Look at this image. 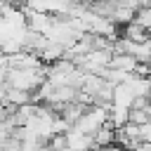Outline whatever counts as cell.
<instances>
[{
	"mask_svg": "<svg viewBox=\"0 0 151 151\" xmlns=\"http://www.w3.org/2000/svg\"><path fill=\"white\" fill-rule=\"evenodd\" d=\"M64 142L68 149H87V146H94L92 144V134L78 130L76 125H68V130L64 132Z\"/></svg>",
	"mask_w": 151,
	"mask_h": 151,
	"instance_id": "obj_1",
	"label": "cell"
},
{
	"mask_svg": "<svg viewBox=\"0 0 151 151\" xmlns=\"http://www.w3.org/2000/svg\"><path fill=\"white\" fill-rule=\"evenodd\" d=\"M123 38H127V40H134V42H139V40H144V38H149V31L144 28V26H139L134 19L132 21H127V26H125V35Z\"/></svg>",
	"mask_w": 151,
	"mask_h": 151,
	"instance_id": "obj_4",
	"label": "cell"
},
{
	"mask_svg": "<svg viewBox=\"0 0 151 151\" xmlns=\"http://www.w3.org/2000/svg\"><path fill=\"white\" fill-rule=\"evenodd\" d=\"M146 99H149V104H151V92H149V97H146Z\"/></svg>",
	"mask_w": 151,
	"mask_h": 151,
	"instance_id": "obj_7",
	"label": "cell"
},
{
	"mask_svg": "<svg viewBox=\"0 0 151 151\" xmlns=\"http://www.w3.org/2000/svg\"><path fill=\"white\" fill-rule=\"evenodd\" d=\"M7 2H9V5H24L26 0H7Z\"/></svg>",
	"mask_w": 151,
	"mask_h": 151,
	"instance_id": "obj_6",
	"label": "cell"
},
{
	"mask_svg": "<svg viewBox=\"0 0 151 151\" xmlns=\"http://www.w3.org/2000/svg\"><path fill=\"white\" fill-rule=\"evenodd\" d=\"M64 52H66V47H64V45L47 40V42H45V47L38 52V57H40V61H45V64H52V61L61 59V57H64Z\"/></svg>",
	"mask_w": 151,
	"mask_h": 151,
	"instance_id": "obj_2",
	"label": "cell"
},
{
	"mask_svg": "<svg viewBox=\"0 0 151 151\" xmlns=\"http://www.w3.org/2000/svg\"><path fill=\"white\" fill-rule=\"evenodd\" d=\"M113 137H116V127L106 120L101 127H97V132L92 134V144L94 146H111L113 144Z\"/></svg>",
	"mask_w": 151,
	"mask_h": 151,
	"instance_id": "obj_3",
	"label": "cell"
},
{
	"mask_svg": "<svg viewBox=\"0 0 151 151\" xmlns=\"http://www.w3.org/2000/svg\"><path fill=\"white\" fill-rule=\"evenodd\" d=\"M134 21H137L139 26H144V28L151 33V5H144V7H139V9L134 12Z\"/></svg>",
	"mask_w": 151,
	"mask_h": 151,
	"instance_id": "obj_5",
	"label": "cell"
}]
</instances>
